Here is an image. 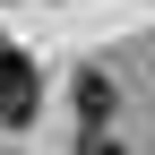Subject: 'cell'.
I'll list each match as a JSON object with an SVG mask.
<instances>
[{
  "instance_id": "6da1fadb",
  "label": "cell",
  "mask_w": 155,
  "mask_h": 155,
  "mask_svg": "<svg viewBox=\"0 0 155 155\" xmlns=\"http://www.w3.org/2000/svg\"><path fill=\"white\" fill-rule=\"evenodd\" d=\"M35 95H43V86H35V61H26L17 43H0V121H26Z\"/></svg>"
},
{
  "instance_id": "7a4b0ae2",
  "label": "cell",
  "mask_w": 155,
  "mask_h": 155,
  "mask_svg": "<svg viewBox=\"0 0 155 155\" xmlns=\"http://www.w3.org/2000/svg\"><path fill=\"white\" fill-rule=\"evenodd\" d=\"M78 112H86V129H104L112 121V78H95V69L78 78Z\"/></svg>"
},
{
  "instance_id": "3957f363",
  "label": "cell",
  "mask_w": 155,
  "mask_h": 155,
  "mask_svg": "<svg viewBox=\"0 0 155 155\" xmlns=\"http://www.w3.org/2000/svg\"><path fill=\"white\" fill-rule=\"evenodd\" d=\"M78 155H121V147H112L104 129H86V138H78Z\"/></svg>"
}]
</instances>
